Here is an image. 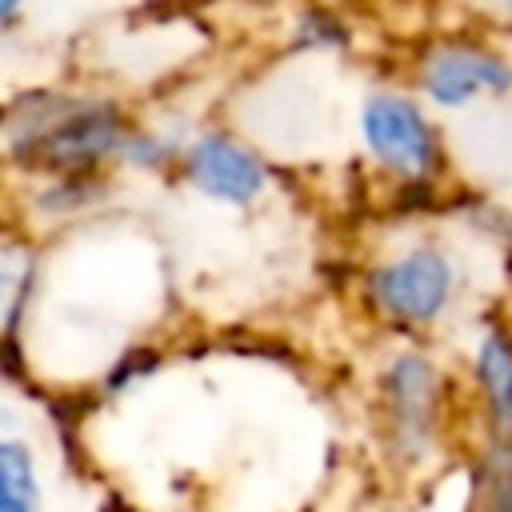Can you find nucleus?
<instances>
[{
	"label": "nucleus",
	"mask_w": 512,
	"mask_h": 512,
	"mask_svg": "<svg viewBox=\"0 0 512 512\" xmlns=\"http://www.w3.org/2000/svg\"><path fill=\"white\" fill-rule=\"evenodd\" d=\"M388 452L400 464H420L440 428V376L420 352H404L384 372Z\"/></svg>",
	"instance_id": "f257e3e1"
},
{
	"label": "nucleus",
	"mask_w": 512,
	"mask_h": 512,
	"mask_svg": "<svg viewBox=\"0 0 512 512\" xmlns=\"http://www.w3.org/2000/svg\"><path fill=\"white\" fill-rule=\"evenodd\" d=\"M448 288H452L448 260L428 248L408 252L372 272V300L380 304V312H388L392 320H404V324L436 320L448 300Z\"/></svg>",
	"instance_id": "f03ea898"
},
{
	"label": "nucleus",
	"mask_w": 512,
	"mask_h": 512,
	"mask_svg": "<svg viewBox=\"0 0 512 512\" xmlns=\"http://www.w3.org/2000/svg\"><path fill=\"white\" fill-rule=\"evenodd\" d=\"M120 140V116L108 104H72L64 120H52L32 132L28 156L52 168H84L96 164Z\"/></svg>",
	"instance_id": "7ed1b4c3"
},
{
	"label": "nucleus",
	"mask_w": 512,
	"mask_h": 512,
	"mask_svg": "<svg viewBox=\"0 0 512 512\" xmlns=\"http://www.w3.org/2000/svg\"><path fill=\"white\" fill-rule=\"evenodd\" d=\"M364 140L380 164H388L404 176L428 172L432 152H436L424 116L416 112V104H408L400 96H372L364 104Z\"/></svg>",
	"instance_id": "20e7f679"
},
{
	"label": "nucleus",
	"mask_w": 512,
	"mask_h": 512,
	"mask_svg": "<svg viewBox=\"0 0 512 512\" xmlns=\"http://www.w3.org/2000/svg\"><path fill=\"white\" fill-rule=\"evenodd\" d=\"M188 176L220 200L244 204L264 188V168L256 164L252 152H244L240 144L224 140V136H204L192 156H188Z\"/></svg>",
	"instance_id": "39448f33"
},
{
	"label": "nucleus",
	"mask_w": 512,
	"mask_h": 512,
	"mask_svg": "<svg viewBox=\"0 0 512 512\" xmlns=\"http://www.w3.org/2000/svg\"><path fill=\"white\" fill-rule=\"evenodd\" d=\"M424 88L440 104H464L476 88H492V92L512 88V68L476 48H444L440 56H432L424 72Z\"/></svg>",
	"instance_id": "423d86ee"
},
{
	"label": "nucleus",
	"mask_w": 512,
	"mask_h": 512,
	"mask_svg": "<svg viewBox=\"0 0 512 512\" xmlns=\"http://www.w3.org/2000/svg\"><path fill=\"white\" fill-rule=\"evenodd\" d=\"M476 384L484 392L496 444L512 448V340L508 336H488L476 352Z\"/></svg>",
	"instance_id": "0eeeda50"
},
{
	"label": "nucleus",
	"mask_w": 512,
	"mask_h": 512,
	"mask_svg": "<svg viewBox=\"0 0 512 512\" xmlns=\"http://www.w3.org/2000/svg\"><path fill=\"white\" fill-rule=\"evenodd\" d=\"M0 512H40V480L20 440L0 444Z\"/></svg>",
	"instance_id": "6e6552de"
},
{
	"label": "nucleus",
	"mask_w": 512,
	"mask_h": 512,
	"mask_svg": "<svg viewBox=\"0 0 512 512\" xmlns=\"http://www.w3.org/2000/svg\"><path fill=\"white\" fill-rule=\"evenodd\" d=\"M476 504L480 512H512V448L492 444V452L480 464V484H476Z\"/></svg>",
	"instance_id": "1a4fd4ad"
},
{
	"label": "nucleus",
	"mask_w": 512,
	"mask_h": 512,
	"mask_svg": "<svg viewBox=\"0 0 512 512\" xmlns=\"http://www.w3.org/2000/svg\"><path fill=\"white\" fill-rule=\"evenodd\" d=\"M16 8H20V0H0V20L12 24L16 20Z\"/></svg>",
	"instance_id": "9d476101"
}]
</instances>
